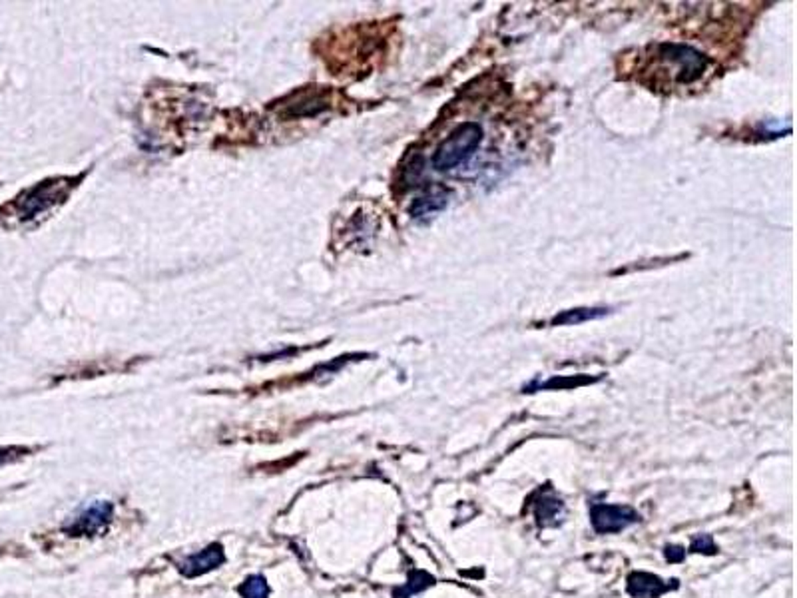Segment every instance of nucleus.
<instances>
[{
  "instance_id": "obj_1",
  "label": "nucleus",
  "mask_w": 797,
  "mask_h": 598,
  "mask_svg": "<svg viewBox=\"0 0 797 598\" xmlns=\"http://www.w3.org/2000/svg\"><path fill=\"white\" fill-rule=\"evenodd\" d=\"M483 142V128L476 122H465L439 144L433 154V168L439 172H451L460 164H467Z\"/></svg>"
},
{
  "instance_id": "obj_2",
  "label": "nucleus",
  "mask_w": 797,
  "mask_h": 598,
  "mask_svg": "<svg viewBox=\"0 0 797 598\" xmlns=\"http://www.w3.org/2000/svg\"><path fill=\"white\" fill-rule=\"evenodd\" d=\"M658 58L662 60L666 68L672 70V80L679 84L695 82L698 78H702L708 66V58L704 54L686 45H660Z\"/></svg>"
},
{
  "instance_id": "obj_3",
  "label": "nucleus",
  "mask_w": 797,
  "mask_h": 598,
  "mask_svg": "<svg viewBox=\"0 0 797 598\" xmlns=\"http://www.w3.org/2000/svg\"><path fill=\"white\" fill-rule=\"evenodd\" d=\"M642 517L636 508L628 505H606V503H594L590 507V523L598 535H610V533H620L624 528L640 523Z\"/></svg>"
},
{
  "instance_id": "obj_4",
  "label": "nucleus",
  "mask_w": 797,
  "mask_h": 598,
  "mask_svg": "<svg viewBox=\"0 0 797 598\" xmlns=\"http://www.w3.org/2000/svg\"><path fill=\"white\" fill-rule=\"evenodd\" d=\"M114 515V505L110 501H94L82 508L70 524L64 526V533L70 537H92L108 526Z\"/></svg>"
},
{
  "instance_id": "obj_5",
  "label": "nucleus",
  "mask_w": 797,
  "mask_h": 598,
  "mask_svg": "<svg viewBox=\"0 0 797 598\" xmlns=\"http://www.w3.org/2000/svg\"><path fill=\"white\" fill-rule=\"evenodd\" d=\"M60 184H40L36 186L34 190H30L29 194L24 195L20 202H18V213L22 220H30L38 213H42L50 206H54L58 202L60 194Z\"/></svg>"
},
{
  "instance_id": "obj_6",
  "label": "nucleus",
  "mask_w": 797,
  "mask_h": 598,
  "mask_svg": "<svg viewBox=\"0 0 797 598\" xmlns=\"http://www.w3.org/2000/svg\"><path fill=\"white\" fill-rule=\"evenodd\" d=\"M674 588H678V581L666 583L652 572H632L628 576V595L634 598H660Z\"/></svg>"
},
{
  "instance_id": "obj_7",
  "label": "nucleus",
  "mask_w": 797,
  "mask_h": 598,
  "mask_svg": "<svg viewBox=\"0 0 797 598\" xmlns=\"http://www.w3.org/2000/svg\"><path fill=\"white\" fill-rule=\"evenodd\" d=\"M225 563V554H223V547L220 542H211L207 549H204L202 553H195L192 556L186 558V563L179 567V570L188 576V579H195L200 574H206L214 568L222 567Z\"/></svg>"
},
{
  "instance_id": "obj_8",
  "label": "nucleus",
  "mask_w": 797,
  "mask_h": 598,
  "mask_svg": "<svg viewBox=\"0 0 797 598\" xmlns=\"http://www.w3.org/2000/svg\"><path fill=\"white\" fill-rule=\"evenodd\" d=\"M449 202H451V192L443 186H433L411 204V216L414 220L433 218L435 213L443 211L449 206Z\"/></svg>"
},
{
  "instance_id": "obj_9",
  "label": "nucleus",
  "mask_w": 797,
  "mask_h": 598,
  "mask_svg": "<svg viewBox=\"0 0 797 598\" xmlns=\"http://www.w3.org/2000/svg\"><path fill=\"white\" fill-rule=\"evenodd\" d=\"M566 507L556 494L542 493L534 503V519L540 528H550L562 523Z\"/></svg>"
},
{
  "instance_id": "obj_10",
  "label": "nucleus",
  "mask_w": 797,
  "mask_h": 598,
  "mask_svg": "<svg viewBox=\"0 0 797 598\" xmlns=\"http://www.w3.org/2000/svg\"><path fill=\"white\" fill-rule=\"evenodd\" d=\"M608 312H610L608 307H578V309L562 312V314L556 315L550 323H552V325H578V323H584V321L600 319V317H604Z\"/></svg>"
},
{
  "instance_id": "obj_11",
  "label": "nucleus",
  "mask_w": 797,
  "mask_h": 598,
  "mask_svg": "<svg viewBox=\"0 0 797 598\" xmlns=\"http://www.w3.org/2000/svg\"><path fill=\"white\" fill-rule=\"evenodd\" d=\"M433 584H435V579H433L428 572H425V570H413V572L409 574V581H407V584H405V586H401V588H395V590H393V597L395 598H409V597H413V595L423 592V590H427L428 586H433Z\"/></svg>"
},
{
  "instance_id": "obj_12",
  "label": "nucleus",
  "mask_w": 797,
  "mask_h": 598,
  "mask_svg": "<svg viewBox=\"0 0 797 598\" xmlns=\"http://www.w3.org/2000/svg\"><path fill=\"white\" fill-rule=\"evenodd\" d=\"M237 592L243 598H267L269 597V586H267V581L261 574H253L239 584Z\"/></svg>"
},
{
  "instance_id": "obj_13",
  "label": "nucleus",
  "mask_w": 797,
  "mask_h": 598,
  "mask_svg": "<svg viewBox=\"0 0 797 598\" xmlns=\"http://www.w3.org/2000/svg\"><path fill=\"white\" fill-rule=\"evenodd\" d=\"M688 553L716 554L718 553V547L714 544V538L709 537V535H698V537L692 538V544H690Z\"/></svg>"
},
{
  "instance_id": "obj_14",
  "label": "nucleus",
  "mask_w": 797,
  "mask_h": 598,
  "mask_svg": "<svg viewBox=\"0 0 797 598\" xmlns=\"http://www.w3.org/2000/svg\"><path fill=\"white\" fill-rule=\"evenodd\" d=\"M664 554L670 563H679V560H684V556H686V549L674 547V544H668L664 549Z\"/></svg>"
}]
</instances>
